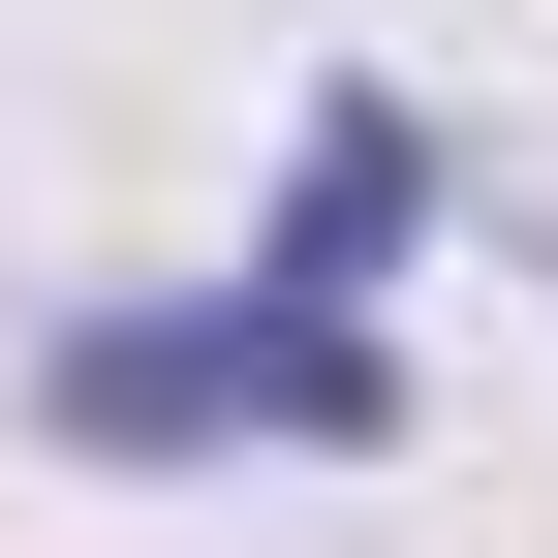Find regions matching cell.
Returning a JSON list of instances; mask_svg holds the SVG:
<instances>
[{"mask_svg":"<svg viewBox=\"0 0 558 558\" xmlns=\"http://www.w3.org/2000/svg\"><path fill=\"white\" fill-rule=\"evenodd\" d=\"M373 248H403V124L341 94V124H311V218H279V279H248V311H124L62 403H94V435H373V311H341Z\"/></svg>","mask_w":558,"mask_h":558,"instance_id":"1","label":"cell"}]
</instances>
